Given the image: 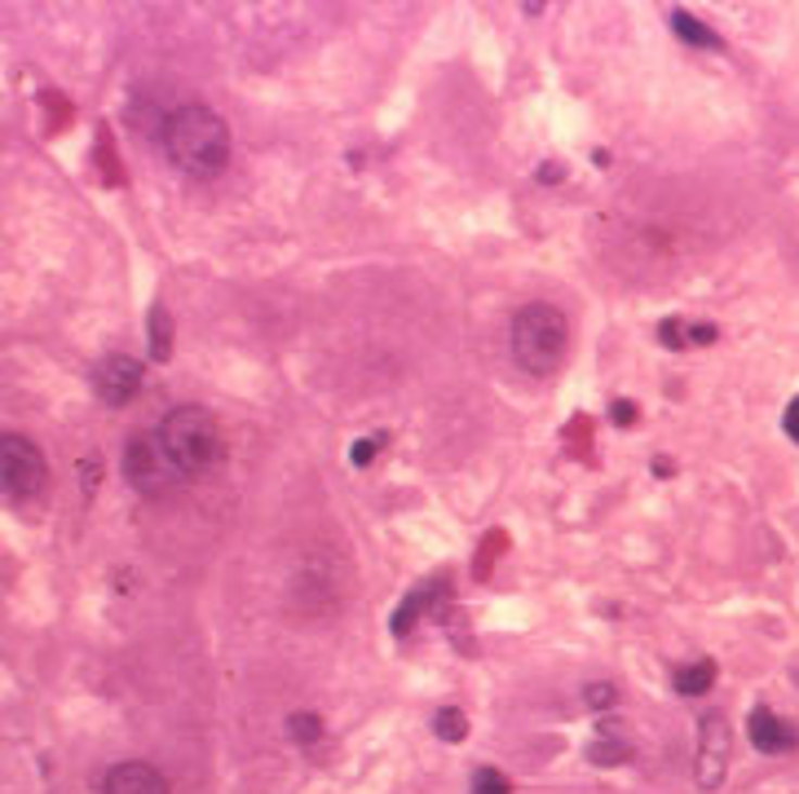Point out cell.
I'll return each instance as SVG.
<instances>
[{"label":"cell","mask_w":799,"mask_h":794,"mask_svg":"<svg viewBox=\"0 0 799 794\" xmlns=\"http://www.w3.org/2000/svg\"><path fill=\"white\" fill-rule=\"evenodd\" d=\"M164 151L186 177H221L230 164V124L213 106H177L164 119Z\"/></svg>","instance_id":"cell-1"},{"label":"cell","mask_w":799,"mask_h":794,"mask_svg":"<svg viewBox=\"0 0 799 794\" xmlns=\"http://www.w3.org/2000/svg\"><path fill=\"white\" fill-rule=\"evenodd\" d=\"M570 354V322L553 305H525L512 318V358L517 367L553 375Z\"/></svg>","instance_id":"cell-2"},{"label":"cell","mask_w":799,"mask_h":794,"mask_svg":"<svg viewBox=\"0 0 799 794\" xmlns=\"http://www.w3.org/2000/svg\"><path fill=\"white\" fill-rule=\"evenodd\" d=\"M160 437H164L168 454L181 463L186 473L217 469V463L226 459V433H221L217 415L204 411V407H177V411L160 424Z\"/></svg>","instance_id":"cell-3"},{"label":"cell","mask_w":799,"mask_h":794,"mask_svg":"<svg viewBox=\"0 0 799 794\" xmlns=\"http://www.w3.org/2000/svg\"><path fill=\"white\" fill-rule=\"evenodd\" d=\"M124 477H128L132 490H142V495H168L190 473L168 454L160 433H138V437H128V446H124Z\"/></svg>","instance_id":"cell-4"},{"label":"cell","mask_w":799,"mask_h":794,"mask_svg":"<svg viewBox=\"0 0 799 794\" xmlns=\"http://www.w3.org/2000/svg\"><path fill=\"white\" fill-rule=\"evenodd\" d=\"M45 477H49V463H45V454H40L36 441H27L18 433H10L5 441H0V482H5V495L10 499L36 495L45 486Z\"/></svg>","instance_id":"cell-5"},{"label":"cell","mask_w":799,"mask_h":794,"mask_svg":"<svg viewBox=\"0 0 799 794\" xmlns=\"http://www.w3.org/2000/svg\"><path fill=\"white\" fill-rule=\"evenodd\" d=\"M728 755H734V733H728V719L715 710V715H702L698 719V785L702 790H715L728 772Z\"/></svg>","instance_id":"cell-6"},{"label":"cell","mask_w":799,"mask_h":794,"mask_svg":"<svg viewBox=\"0 0 799 794\" xmlns=\"http://www.w3.org/2000/svg\"><path fill=\"white\" fill-rule=\"evenodd\" d=\"M142 362L138 358H128V354H111V358H102L98 362V371H93V393L102 397L106 407H124L132 393L142 388Z\"/></svg>","instance_id":"cell-7"},{"label":"cell","mask_w":799,"mask_h":794,"mask_svg":"<svg viewBox=\"0 0 799 794\" xmlns=\"http://www.w3.org/2000/svg\"><path fill=\"white\" fill-rule=\"evenodd\" d=\"M102 794H173L164 772L151 764H115L102 781Z\"/></svg>","instance_id":"cell-8"},{"label":"cell","mask_w":799,"mask_h":794,"mask_svg":"<svg viewBox=\"0 0 799 794\" xmlns=\"http://www.w3.org/2000/svg\"><path fill=\"white\" fill-rule=\"evenodd\" d=\"M747 733H751L756 751H764V755H782V751H795V746H799L795 723H786L782 715H773V710H764V706H756V710H751Z\"/></svg>","instance_id":"cell-9"},{"label":"cell","mask_w":799,"mask_h":794,"mask_svg":"<svg viewBox=\"0 0 799 794\" xmlns=\"http://www.w3.org/2000/svg\"><path fill=\"white\" fill-rule=\"evenodd\" d=\"M672 31L681 36V40H689V44H698V49H720V36L711 31V27H702L694 14H685V10H672Z\"/></svg>","instance_id":"cell-10"},{"label":"cell","mask_w":799,"mask_h":794,"mask_svg":"<svg viewBox=\"0 0 799 794\" xmlns=\"http://www.w3.org/2000/svg\"><path fill=\"white\" fill-rule=\"evenodd\" d=\"M711 680H715V662H689V667H681V671H676V689H681L685 697L707 693V689H711Z\"/></svg>","instance_id":"cell-11"},{"label":"cell","mask_w":799,"mask_h":794,"mask_svg":"<svg viewBox=\"0 0 799 794\" xmlns=\"http://www.w3.org/2000/svg\"><path fill=\"white\" fill-rule=\"evenodd\" d=\"M433 733L442 738V742H464L469 738V719H464V710H437V719H433Z\"/></svg>","instance_id":"cell-12"},{"label":"cell","mask_w":799,"mask_h":794,"mask_svg":"<svg viewBox=\"0 0 799 794\" xmlns=\"http://www.w3.org/2000/svg\"><path fill=\"white\" fill-rule=\"evenodd\" d=\"M168 336H173V326H168V309L164 305H155L151 309V354L164 362L168 358Z\"/></svg>","instance_id":"cell-13"},{"label":"cell","mask_w":799,"mask_h":794,"mask_svg":"<svg viewBox=\"0 0 799 794\" xmlns=\"http://www.w3.org/2000/svg\"><path fill=\"white\" fill-rule=\"evenodd\" d=\"M473 794H512V781H508L504 772H495V768H478Z\"/></svg>","instance_id":"cell-14"},{"label":"cell","mask_w":799,"mask_h":794,"mask_svg":"<svg viewBox=\"0 0 799 794\" xmlns=\"http://www.w3.org/2000/svg\"><path fill=\"white\" fill-rule=\"evenodd\" d=\"M288 728H292V738H296V742H305V746L322 738V719H318V715H305V710H301V715H292V719H288Z\"/></svg>","instance_id":"cell-15"},{"label":"cell","mask_w":799,"mask_h":794,"mask_svg":"<svg viewBox=\"0 0 799 794\" xmlns=\"http://www.w3.org/2000/svg\"><path fill=\"white\" fill-rule=\"evenodd\" d=\"M610 415H614V424H619V428H627V424L636 420V402H627V397H619V402L610 407Z\"/></svg>","instance_id":"cell-16"},{"label":"cell","mask_w":799,"mask_h":794,"mask_svg":"<svg viewBox=\"0 0 799 794\" xmlns=\"http://www.w3.org/2000/svg\"><path fill=\"white\" fill-rule=\"evenodd\" d=\"M376 446H380V437H363V441H358V446L350 450V459H354V463H358V469H363V463H371Z\"/></svg>","instance_id":"cell-17"},{"label":"cell","mask_w":799,"mask_h":794,"mask_svg":"<svg viewBox=\"0 0 799 794\" xmlns=\"http://www.w3.org/2000/svg\"><path fill=\"white\" fill-rule=\"evenodd\" d=\"M610 702H614V689H610V684H592V689H587V706L601 710V706H610Z\"/></svg>","instance_id":"cell-18"},{"label":"cell","mask_w":799,"mask_h":794,"mask_svg":"<svg viewBox=\"0 0 799 794\" xmlns=\"http://www.w3.org/2000/svg\"><path fill=\"white\" fill-rule=\"evenodd\" d=\"M782 428L790 433V441H799V397H795V402L786 407V420H782Z\"/></svg>","instance_id":"cell-19"},{"label":"cell","mask_w":799,"mask_h":794,"mask_svg":"<svg viewBox=\"0 0 799 794\" xmlns=\"http://www.w3.org/2000/svg\"><path fill=\"white\" fill-rule=\"evenodd\" d=\"M662 345H685V336H681V322H662Z\"/></svg>","instance_id":"cell-20"},{"label":"cell","mask_w":799,"mask_h":794,"mask_svg":"<svg viewBox=\"0 0 799 794\" xmlns=\"http://www.w3.org/2000/svg\"><path fill=\"white\" fill-rule=\"evenodd\" d=\"M694 341L698 345H711L715 341V326H694Z\"/></svg>","instance_id":"cell-21"}]
</instances>
